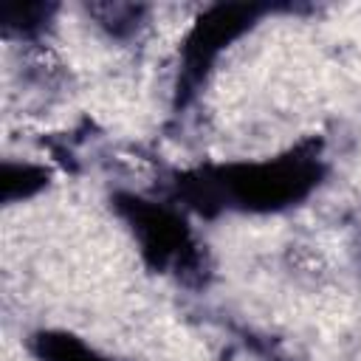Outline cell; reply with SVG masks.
Instances as JSON below:
<instances>
[{"instance_id": "cell-1", "label": "cell", "mask_w": 361, "mask_h": 361, "mask_svg": "<svg viewBox=\"0 0 361 361\" xmlns=\"http://www.w3.org/2000/svg\"><path fill=\"white\" fill-rule=\"evenodd\" d=\"M42 355L45 361H99L87 347L68 336H48L42 338Z\"/></svg>"}]
</instances>
